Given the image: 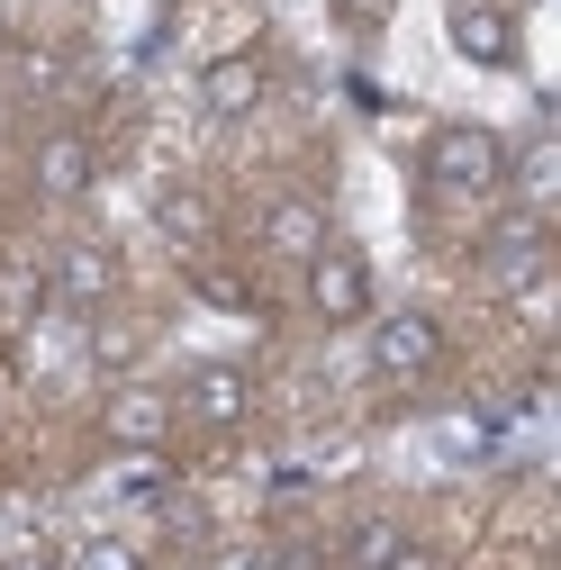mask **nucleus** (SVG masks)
I'll return each instance as SVG.
<instances>
[{"instance_id":"39448f33","label":"nucleus","mask_w":561,"mask_h":570,"mask_svg":"<svg viewBox=\"0 0 561 570\" xmlns=\"http://www.w3.org/2000/svg\"><path fill=\"white\" fill-rule=\"evenodd\" d=\"M453 55L471 63H516V19L499 0H453Z\"/></svg>"},{"instance_id":"f8f14e48","label":"nucleus","mask_w":561,"mask_h":570,"mask_svg":"<svg viewBox=\"0 0 561 570\" xmlns=\"http://www.w3.org/2000/svg\"><path fill=\"white\" fill-rule=\"evenodd\" d=\"M164 416H173V407H164L155 390H127V399L109 407V435H118V444H136V453H155V435H164Z\"/></svg>"},{"instance_id":"2eb2a0df","label":"nucleus","mask_w":561,"mask_h":570,"mask_svg":"<svg viewBox=\"0 0 561 570\" xmlns=\"http://www.w3.org/2000/svg\"><path fill=\"white\" fill-rule=\"evenodd\" d=\"M155 489H164V462L155 453H127L118 462V498H155Z\"/></svg>"},{"instance_id":"f3484780","label":"nucleus","mask_w":561,"mask_h":570,"mask_svg":"<svg viewBox=\"0 0 561 570\" xmlns=\"http://www.w3.org/2000/svg\"><path fill=\"white\" fill-rule=\"evenodd\" d=\"M10 570H63V561H46V552H19V561H10Z\"/></svg>"},{"instance_id":"423d86ee","label":"nucleus","mask_w":561,"mask_h":570,"mask_svg":"<svg viewBox=\"0 0 561 570\" xmlns=\"http://www.w3.org/2000/svg\"><path fill=\"white\" fill-rule=\"evenodd\" d=\"M109 291H118L109 245H63V254H55V299H63V308H100Z\"/></svg>"},{"instance_id":"9d476101","label":"nucleus","mask_w":561,"mask_h":570,"mask_svg":"<svg viewBox=\"0 0 561 570\" xmlns=\"http://www.w3.org/2000/svg\"><path fill=\"white\" fill-rule=\"evenodd\" d=\"M37 190H46V199H82V190H91V146H82V136H46Z\"/></svg>"},{"instance_id":"6e6552de","label":"nucleus","mask_w":561,"mask_h":570,"mask_svg":"<svg viewBox=\"0 0 561 570\" xmlns=\"http://www.w3.org/2000/svg\"><path fill=\"white\" fill-rule=\"evenodd\" d=\"M245 407H254V390H245V372H236V363L190 372V416H199V425H236Z\"/></svg>"},{"instance_id":"0eeeda50","label":"nucleus","mask_w":561,"mask_h":570,"mask_svg":"<svg viewBox=\"0 0 561 570\" xmlns=\"http://www.w3.org/2000/svg\"><path fill=\"white\" fill-rule=\"evenodd\" d=\"M254 100H263V63H254V55H218V63L199 73V109H208V118H245Z\"/></svg>"},{"instance_id":"20e7f679","label":"nucleus","mask_w":561,"mask_h":570,"mask_svg":"<svg viewBox=\"0 0 561 570\" xmlns=\"http://www.w3.org/2000/svg\"><path fill=\"white\" fill-rule=\"evenodd\" d=\"M435 353H444V326L426 308H398L372 326V372L381 381H416V372H435Z\"/></svg>"},{"instance_id":"dca6fc26","label":"nucleus","mask_w":561,"mask_h":570,"mask_svg":"<svg viewBox=\"0 0 561 570\" xmlns=\"http://www.w3.org/2000/svg\"><path fill=\"white\" fill-rule=\"evenodd\" d=\"M218 570H272V561H254V552H227V561H218Z\"/></svg>"},{"instance_id":"1a4fd4ad","label":"nucleus","mask_w":561,"mask_h":570,"mask_svg":"<svg viewBox=\"0 0 561 570\" xmlns=\"http://www.w3.org/2000/svg\"><path fill=\"white\" fill-rule=\"evenodd\" d=\"M263 245H272V254H291V263H308V254L326 245V218H317V199H272V218H263Z\"/></svg>"},{"instance_id":"f257e3e1","label":"nucleus","mask_w":561,"mask_h":570,"mask_svg":"<svg viewBox=\"0 0 561 570\" xmlns=\"http://www.w3.org/2000/svg\"><path fill=\"white\" fill-rule=\"evenodd\" d=\"M426 181L453 190V199H489V190H508V146H499L489 127H435Z\"/></svg>"},{"instance_id":"f03ea898","label":"nucleus","mask_w":561,"mask_h":570,"mask_svg":"<svg viewBox=\"0 0 561 570\" xmlns=\"http://www.w3.org/2000/svg\"><path fill=\"white\" fill-rule=\"evenodd\" d=\"M543 272H552L543 208H516V218H499V227H489V245H480V281H489V291H534Z\"/></svg>"},{"instance_id":"ddd939ff","label":"nucleus","mask_w":561,"mask_h":570,"mask_svg":"<svg viewBox=\"0 0 561 570\" xmlns=\"http://www.w3.org/2000/svg\"><path fill=\"white\" fill-rule=\"evenodd\" d=\"M354 561H363V570H426V552H416L398 525H363V534H354Z\"/></svg>"},{"instance_id":"9b49d317","label":"nucleus","mask_w":561,"mask_h":570,"mask_svg":"<svg viewBox=\"0 0 561 570\" xmlns=\"http://www.w3.org/2000/svg\"><path fill=\"white\" fill-rule=\"evenodd\" d=\"M508 181H516L525 208H552V190H561V146H552V127L534 136L525 155H508Z\"/></svg>"},{"instance_id":"7ed1b4c3","label":"nucleus","mask_w":561,"mask_h":570,"mask_svg":"<svg viewBox=\"0 0 561 570\" xmlns=\"http://www.w3.org/2000/svg\"><path fill=\"white\" fill-rule=\"evenodd\" d=\"M308 308L317 317H372V263L363 254H344V245H317L308 254Z\"/></svg>"},{"instance_id":"4468645a","label":"nucleus","mask_w":561,"mask_h":570,"mask_svg":"<svg viewBox=\"0 0 561 570\" xmlns=\"http://www.w3.org/2000/svg\"><path fill=\"white\" fill-rule=\"evenodd\" d=\"M73 570H146V561H136V552H127L118 534H91V543L73 552Z\"/></svg>"}]
</instances>
